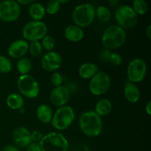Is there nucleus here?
I'll use <instances>...</instances> for the list:
<instances>
[{
  "instance_id": "c9c22d12",
  "label": "nucleus",
  "mask_w": 151,
  "mask_h": 151,
  "mask_svg": "<svg viewBox=\"0 0 151 151\" xmlns=\"http://www.w3.org/2000/svg\"><path fill=\"white\" fill-rule=\"evenodd\" d=\"M18 4L20 5V4H23V5H25V4H29L33 3V1L32 0H19L17 1Z\"/></svg>"
},
{
  "instance_id": "39448f33",
  "label": "nucleus",
  "mask_w": 151,
  "mask_h": 151,
  "mask_svg": "<svg viewBox=\"0 0 151 151\" xmlns=\"http://www.w3.org/2000/svg\"><path fill=\"white\" fill-rule=\"evenodd\" d=\"M115 19L118 26L122 29H131L137 24L138 16L134 12L132 7L126 4L119 6L114 12Z\"/></svg>"
},
{
  "instance_id": "f8f14e48",
  "label": "nucleus",
  "mask_w": 151,
  "mask_h": 151,
  "mask_svg": "<svg viewBox=\"0 0 151 151\" xmlns=\"http://www.w3.org/2000/svg\"><path fill=\"white\" fill-rule=\"evenodd\" d=\"M62 63V58L59 53L50 51L41 59V66L47 72H53L59 69Z\"/></svg>"
},
{
  "instance_id": "72a5a7b5",
  "label": "nucleus",
  "mask_w": 151,
  "mask_h": 151,
  "mask_svg": "<svg viewBox=\"0 0 151 151\" xmlns=\"http://www.w3.org/2000/svg\"><path fill=\"white\" fill-rule=\"evenodd\" d=\"M27 147V151H41L39 144L37 142H31Z\"/></svg>"
},
{
  "instance_id": "f704fd0d",
  "label": "nucleus",
  "mask_w": 151,
  "mask_h": 151,
  "mask_svg": "<svg viewBox=\"0 0 151 151\" xmlns=\"http://www.w3.org/2000/svg\"><path fill=\"white\" fill-rule=\"evenodd\" d=\"M1 151H21V150H19L16 146L9 145H7L5 146V147H3Z\"/></svg>"
},
{
  "instance_id": "393cba45",
  "label": "nucleus",
  "mask_w": 151,
  "mask_h": 151,
  "mask_svg": "<svg viewBox=\"0 0 151 151\" xmlns=\"http://www.w3.org/2000/svg\"><path fill=\"white\" fill-rule=\"evenodd\" d=\"M132 8L137 15H145L148 10V5L144 0H134Z\"/></svg>"
},
{
  "instance_id": "cd10ccee",
  "label": "nucleus",
  "mask_w": 151,
  "mask_h": 151,
  "mask_svg": "<svg viewBox=\"0 0 151 151\" xmlns=\"http://www.w3.org/2000/svg\"><path fill=\"white\" fill-rule=\"evenodd\" d=\"M60 7V4H59L57 0H52L47 4L46 6V12L50 15H55L59 11Z\"/></svg>"
},
{
  "instance_id": "c85d7f7f",
  "label": "nucleus",
  "mask_w": 151,
  "mask_h": 151,
  "mask_svg": "<svg viewBox=\"0 0 151 151\" xmlns=\"http://www.w3.org/2000/svg\"><path fill=\"white\" fill-rule=\"evenodd\" d=\"M42 47H44L47 51H51L55 47L54 38L50 35H46L42 38Z\"/></svg>"
},
{
  "instance_id": "e433bc0d",
  "label": "nucleus",
  "mask_w": 151,
  "mask_h": 151,
  "mask_svg": "<svg viewBox=\"0 0 151 151\" xmlns=\"http://www.w3.org/2000/svg\"><path fill=\"white\" fill-rule=\"evenodd\" d=\"M145 111L149 116L151 115V102L149 101L145 106Z\"/></svg>"
},
{
  "instance_id": "7c9ffc66",
  "label": "nucleus",
  "mask_w": 151,
  "mask_h": 151,
  "mask_svg": "<svg viewBox=\"0 0 151 151\" xmlns=\"http://www.w3.org/2000/svg\"><path fill=\"white\" fill-rule=\"evenodd\" d=\"M63 76L60 73H58V72H55L51 76V82L56 87L61 86V84L63 83Z\"/></svg>"
},
{
  "instance_id": "412c9836",
  "label": "nucleus",
  "mask_w": 151,
  "mask_h": 151,
  "mask_svg": "<svg viewBox=\"0 0 151 151\" xmlns=\"http://www.w3.org/2000/svg\"><path fill=\"white\" fill-rule=\"evenodd\" d=\"M6 103H7V106L11 109L17 110V109H20L23 107L24 102V99L22 95L13 93L7 96Z\"/></svg>"
},
{
  "instance_id": "f257e3e1",
  "label": "nucleus",
  "mask_w": 151,
  "mask_h": 151,
  "mask_svg": "<svg viewBox=\"0 0 151 151\" xmlns=\"http://www.w3.org/2000/svg\"><path fill=\"white\" fill-rule=\"evenodd\" d=\"M79 125L84 134L90 137H98L103 131V121L94 111H86L81 114Z\"/></svg>"
},
{
  "instance_id": "2f4dec72",
  "label": "nucleus",
  "mask_w": 151,
  "mask_h": 151,
  "mask_svg": "<svg viewBox=\"0 0 151 151\" xmlns=\"http://www.w3.org/2000/svg\"><path fill=\"white\" fill-rule=\"evenodd\" d=\"M111 54V52L109 50H102L100 55L102 61L104 62V63H109V59H110Z\"/></svg>"
},
{
  "instance_id": "aec40b11",
  "label": "nucleus",
  "mask_w": 151,
  "mask_h": 151,
  "mask_svg": "<svg viewBox=\"0 0 151 151\" xmlns=\"http://www.w3.org/2000/svg\"><path fill=\"white\" fill-rule=\"evenodd\" d=\"M46 10L44 6L38 2H33L29 7V14L34 21H41L45 16Z\"/></svg>"
},
{
  "instance_id": "f3484780",
  "label": "nucleus",
  "mask_w": 151,
  "mask_h": 151,
  "mask_svg": "<svg viewBox=\"0 0 151 151\" xmlns=\"http://www.w3.org/2000/svg\"><path fill=\"white\" fill-rule=\"evenodd\" d=\"M65 37L72 42H79L83 38L84 32L83 29L76 25H70L66 28L64 32Z\"/></svg>"
},
{
  "instance_id": "bb28decb",
  "label": "nucleus",
  "mask_w": 151,
  "mask_h": 151,
  "mask_svg": "<svg viewBox=\"0 0 151 151\" xmlns=\"http://www.w3.org/2000/svg\"><path fill=\"white\" fill-rule=\"evenodd\" d=\"M29 50L30 54L34 57H38L41 55L43 47L39 41H32L29 46Z\"/></svg>"
},
{
  "instance_id": "f03ea898",
  "label": "nucleus",
  "mask_w": 151,
  "mask_h": 151,
  "mask_svg": "<svg viewBox=\"0 0 151 151\" xmlns=\"http://www.w3.org/2000/svg\"><path fill=\"white\" fill-rule=\"evenodd\" d=\"M126 40V32L118 25H111L105 29L102 35V44L106 50L120 47Z\"/></svg>"
},
{
  "instance_id": "4be33fe9",
  "label": "nucleus",
  "mask_w": 151,
  "mask_h": 151,
  "mask_svg": "<svg viewBox=\"0 0 151 151\" xmlns=\"http://www.w3.org/2000/svg\"><path fill=\"white\" fill-rule=\"evenodd\" d=\"M112 104L108 99H102L99 100L95 106V112L100 116H106L111 111Z\"/></svg>"
},
{
  "instance_id": "ddd939ff",
  "label": "nucleus",
  "mask_w": 151,
  "mask_h": 151,
  "mask_svg": "<svg viewBox=\"0 0 151 151\" xmlns=\"http://www.w3.org/2000/svg\"><path fill=\"white\" fill-rule=\"evenodd\" d=\"M70 92L64 86L55 87L50 94L51 103L55 106H64L69 102Z\"/></svg>"
},
{
  "instance_id": "a211bd4d",
  "label": "nucleus",
  "mask_w": 151,
  "mask_h": 151,
  "mask_svg": "<svg viewBox=\"0 0 151 151\" xmlns=\"http://www.w3.org/2000/svg\"><path fill=\"white\" fill-rule=\"evenodd\" d=\"M36 116L40 122L44 124H48L51 122L52 119V110L48 105L42 104L37 109Z\"/></svg>"
},
{
  "instance_id": "4c0bfd02",
  "label": "nucleus",
  "mask_w": 151,
  "mask_h": 151,
  "mask_svg": "<svg viewBox=\"0 0 151 151\" xmlns=\"http://www.w3.org/2000/svg\"><path fill=\"white\" fill-rule=\"evenodd\" d=\"M146 34H147V37H148L149 39L151 38V25H149L147 28V30H146Z\"/></svg>"
},
{
  "instance_id": "7ed1b4c3",
  "label": "nucleus",
  "mask_w": 151,
  "mask_h": 151,
  "mask_svg": "<svg viewBox=\"0 0 151 151\" xmlns=\"http://www.w3.org/2000/svg\"><path fill=\"white\" fill-rule=\"evenodd\" d=\"M95 17V7L89 3L79 4L72 12V20L76 26L81 28L89 26Z\"/></svg>"
},
{
  "instance_id": "a878e982",
  "label": "nucleus",
  "mask_w": 151,
  "mask_h": 151,
  "mask_svg": "<svg viewBox=\"0 0 151 151\" xmlns=\"http://www.w3.org/2000/svg\"><path fill=\"white\" fill-rule=\"evenodd\" d=\"M12 70V63L7 58L0 55V72L8 73Z\"/></svg>"
},
{
  "instance_id": "9b49d317",
  "label": "nucleus",
  "mask_w": 151,
  "mask_h": 151,
  "mask_svg": "<svg viewBox=\"0 0 151 151\" xmlns=\"http://www.w3.org/2000/svg\"><path fill=\"white\" fill-rule=\"evenodd\" d=\"M21 13V7L16 1L9 0L0 2V19L4 22H13L18 19Z\"/></svg>"
},
{
  "instance_id": "20e7f679",
  "label": "nucleus",
  "mask_w": 151,
  "mask_h": 151,
  "mask_svg": "<svg viewBox=\"0 0 151 151\" xmlns=\"http://www.w3.org/2000/svg\"><path fill=\"white\" fill-rule=\"evenodd\" d=\"M41 151H67L69 143L62 134L50 133L40 142Z\"/></svg>"
},
{
  "instance_id": "6ab92c4d",
  "label": "nucleus",
  "mask_w": 151,
  "mask_h": 151,
  "mask_svg": "<svg viewBox=\"0 0 151 151\" xmlns=\"http://www.w3.org/2000/svg\"><path fill=\"white\" fill-rule=\"evenodd\" d=\"M98 66L92 63H85L79 68V75L83 79L92 78L98 72Z\"/></svg>"
},
{
  "instance_id": "2eb2a0df",
  "label": "nucleus",
  "mask_w": 151,
  "mask_h": 151,
  "mask_svg": "<svg viewBox=\"0 0 151 151\" xmlns=\"http://www.w3.org/2000/svg\"><path fill=\"white\" fill-rule=\"evenodd\" d=\"M29 50V44L24 40L15 41L9 46L7 52L13 58H22Z\"/></svg>"
},
{
  "instance_id": "4468645a",
  "label": "nucleus",
  "mask_w": 151,
  "mask_h": 151,
  "mask_svg": "<svg viewBox=\"0 0 151 151\" xmlns=\"http://www.w3.org/2000/svg\"><path fill=\"white\" fill-rule=\"evenodd\" d=\"M13 139L19 147H27L31 142L30 132L25 127H19L13 133Z\"/></svg>"
},
{
  "instance_id": "5701e85b",
  "label": "nucleus",
  "mask_w": 151,
  "mask_h": 151,
  "mask_svg": "<svg viewBox=\"0 0 151 151\" xmlns=\"http://www.w3.org/2000/svg\"><path fill=\"white\" fill-rule=\"evenodd\" d=\"M32 62L27 58H22L18 60L16 63V68L17 70L22 75H28L32 69Z\"/></svg>"
},
{
  "instance_id": "b1692460",
  "label": "nucleus",
  "mask_w": 151,
  "mask_h": 151,
  "mask_svg": "<svg viewBox=\"0 0 151 151\" xmlns=\"http://www.w3.org/2000/svg\"><path fill=\"white\" fill-rule=\"evenodd\" d=\"M95 15L99 20L103 22H106L110 20L111 16L110 10L105 6H99L97 9H95Z\"/></svg>"
},
{
  "instance_id": "473e14b6",
  "label": "nucleus",
  "mask_w": 151,
  "mask_h": 151,
  "mask_svg": "<svg viewBox=\"0 0 151 151\" xmlns=\"http://www.w3.org/2000/svg\"><path fill=\"white\" fill-rule=\"evenodd\" d=\"M42 133L38 131H35L32 133H30V138L33 142H41L43 139Z\"/></svg>"
},
{
  "instance_id": "9d476101",
  "label": "nucleus",
  "mask_w": 151,
  "mask_h": 151,
  "mask_svg": "<svg viewBox=\"0 0 151 151\" xmlns=\"http://www.w3.org/2000/svg\"><path fill=\"white\" fill-rule=\"evenodd\" d=\"M110 86V77L105 72H98L91 79L89 90L94 95L100 96L107 92Z\"/></svg>"
},
{
  "instance_id": "1a4fd4ad",
  "label": "nucleus",
  "mask_w": 151,
  "mask_h": 151,
  "mask_svg": "<svg viewBox=\"0 0 151 151\" xmlns=\"http://www.w3.org/2000/svg\"><path fill=\"white\" fill-rule=\"evenodd\" d=\"M147 74V65L140 58L133 59L127 69V75L129 82L139 83L144 80Z\"/></svg>"
},
{
  "instance_id": "6e6552de",
  "label": "nucleus",
  "mask_w": 151,
  "mask_h": 151,
  "mask_svg": "<svg viewBox=\"0 0 151 151\" xmlns=\"http://www.w3.org/2000/svg\"><path fill=\"white\" fill-rule=\"evenodd\" d=\"M17 87L22 94L27 98H35L39 93V86L36 80L29 75H21L17 81Z\"/></svg>"
},
{
  "instance_id": "dca6fc26",
  "label": "nucleus",
  "mask_w": 151,
  "mask_h": 151,
  "mask_svg": "<svg viewBox=\"0 0 151 151\" xmlns=\"http://www.w3.org/2000/svg\"><path fill=\"white\" fill-rule=\"evenodd\" d=\"M124 94L125 98L130 103H135L139 101L140 98V91L135 83L131 82H127L124 88Z\"/></svg>"
},
{
  "instance_id": "0eeeda50",
  "label": "nucleus",
  "mask_w": 151,
  "mask_h": 151,
  "mask_svg": "<svg viewBox=\"0 0 151 151\" xmlns=\"http://www.w3.org/2000/svg\"><path fill=\"white\" fill-rule=\"evenodd\" d=\"M47 32V25L41 21H32L24 26L22 35L27 41H38L42 39Z\"/></svg>"
},
{
  "instance_id": "c756f323",
  "label": "nucleus",
  "mask_w": 151,
  "mask_h": 151,
  "mask_svg": "<svg viewBox=\"0 0 151 151\" xmlns=\"http://www.w3.org/2000/svg\"><path fill=\"white\" fill-rule=\"evenodd\" d=\"M122 62V58L119 54L116 52H111L109 59V63L114 66H119Z\"/></svg>"
},
{
  "instance_id": "58836bf2",
  "label": "nucleus",
  "mask_w": 151,
  "mask_h": 151,
  "mask_svg": "<svg viewBox=\"0 0 151 151\" xmlns=\"http://www.w3.org/2000/svg\"><path fill=\"white\" fill-rule=\"evenodd\" d=\"M109 3L112 6V7H114V6L117 5V4H119V1H117V0H116V1H115V0H111V1H109Z\"/></svg>"
},
{
  "instance_id": "ea45409f",
  "label": "nucleus",
  "mask_w": 151,
  "mask_h": 151,
  "mask_svg": "<svg viewBox=\"0 0 151 151\" xmlns=\"http://www.w3.org/2000/svg\"><path fill=\"white\" fill-rule=\"evenodd\" d=\"M58 1L59 2V4H62V3H67V2H69V1H68V0H66V1H60V0H58Z\"/></svg>"
},
{
  "instance_id": "423d86ee",
  "label": "nucleus",
  "mask_w": 151,
  "mask_h": 151,
  "mask_svg": "<svg viewBox=\"0 0 151 151\" xmlns=\"http://www.w3.org/2000/svg\"><path fill=\"white\" fill-rule=\"evenodd\" d=\"M75 112L70 106L60 107L53 115L51 123L53 128L63 131L69 128L75 119Z\"/></svg>"
}]
</instances>
